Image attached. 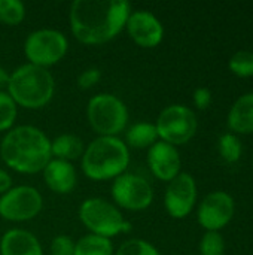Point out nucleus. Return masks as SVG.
<instances>
[{
    "label": "nucleus",
    "mask_w": 253,
    "mask_h": 255,
    "mask_svg": "<svg viewBox=\"0 0 253 255\" xmlns=\"http://www.w3.org/2000/svg\"><path fill=\"white\" fill-rule=\"evenodd\" d=\"M230 70L240 78L253 76V52L251 51L236 52L230 60Z\"/></svg>",
    "instance_id": "nucleus-25"
},
{
    "label": "nucleus",
    "mask_w": 253,
    "mask_h": 255,
    "mask_svg": "<svg viewBox=\"0 0 253 255\" xmlns=\"http://www.w3.org/2000/svg\"><path fill=\"white\" fill-rule=\"evenodd\" d=\"M67 49L69 40L66 34L55 28H37L24 42V54L28 63L45 69L60 63Z\"/></svg>",
    "instance_id": "nucleus-7"
},
{
    "label": "nucleus",
    "mask_w": 253,
    "mask_h": 255,
    "mask_svg": "<svg viewBox=\"0 0 253 255\" xmlns=\"http://www.w3.org/2000/svg\"><path fill=\"white\" fill-rule=\"evenodd\" d=\"M10 188H12V178H10V175L4 169H0V196L4 194Z\"/></svg>",
    "instance_id": "nucleus-30"
},
{
    "label": "nucleus",
    "mask_w": 253,
    "mask_h": 255,
    "mask_svg": "<svg viewBox=\"0 0 253 255\" xmlns=\"http://www.w3.org/2000/svg\"><path fill=\"white\" fill-rule=\"evenodd\" d=\"M219 152L228 163H237L242 157V143L233 133L222 134L219 137Z\"/></svg>",
    "instance_id": "nucleus-23"
},
{
    "label": "nucleus",
    "mask_w": 253,
    "mask_h": 255,
    "mask_svg": "<svg viewBox=\"0 0 253 255\" xmlns=\"http://www.w3.org/2000/svg\"><path fill=\"white\" fill-rule=\"evenodd\" d=\"M192 97H194V105L201 111L212 103V93L209 88H197Z\"/></svg>",
    "instance_id": "nucleus-29"
},
{
    "label": "nucleus",
    "mask_w": 253,
    "mask_h": 255,
    "mask_svg": "<svg viewBox=\"0 0 253 255\" xmlns=\"http://www.w3.org/2000/svg\"><path fill=\"white\" fill-rule=\"evenodd\" d=\"M85 151L84 140L72 133H64L57 136L54 140H51V154L52 158L64 160V161H75L82 157Z\"/></svg>",
    "instance_id": "nucleus-18"
},
{
    "label": "nucleus",
    "mask_w": 253,
    "mask_h": 255,
    "mask_svg": "<svg viewBox=\"0 0 253 255\" xmlns=\"http://www.w3.org/2000/svg\"><path fill=\"white\" fill-rule=\"evenodd\" d=\"M43 208V197L31 185H16L0 196V217L12 223L36 218Z\"/></svg>",
    "instance_id": "nucleus-9"
},
{
    "label": "nucleus",
    "mask_w": 253,
    "mask_h": 255,
    "mask_svg": "<svg viewBox=\"0 0 253 255\" xmlns=\"http://www.w3.org/2000/svg\"><path fill=\"white\" fill-rule=\"evenodd\" d=\"M197 200V185L189 173L180 172L169 187L164 194V206L170 217L182 220L191 214Z\"/></svg>",
    "instance_id": "nucleus-11"
},
{
    "label": "nucleus",
    "mask_w": 253,
    "mask_h": 255,
    "mask_svg": "<svg viewBox=\"0 0 253 255\" xmlns=\"http://www.w3.org/2000/svg\"><path fill=\"white\" fill-rule=\"evenodd\" d=\"M6 93L12 97L16 106L40 109L52 100L55 79L48 69L25 63L10 73Z\"/></svg>",
    "instance_id": "nucleus-4"
},
{
    "label": "nucleus",
    "mask_w": 253,
    "mask_h": 255,
    "mask_svg": "<svg viewBox=\"0 0 253 255\" xmlns=\"http://www.w3.org/2000/svg\"><path fill=\"white\" fill-rule=\"evenodd\" d=\"M228 126L242 134L253 133V93L242 96L234 103L228 115Z\"/></svg>",
    "instance_id": "nucleus-17"
},
{
    "label": "nucleus",
    "mask_w": 253,
    "mask_h": 255,
    "mask_svg": "<svg viewBox=\"0 0 253 255\" xmlns=\"http://www.w3.org/2000/svg\"><path fill=\"white\" fill-rule=\"evenodd\" d=\"M25 18V6L21 0H0V21L6 25H18Z\"/></svg>",
    "instance_id": "nucleus-21"
},
{
    "label": "nucleus",
    "mask_w": 253,
    "mask_h": 255,
    "mask_svg": "<svg viewBox=\"0 0 253 255\" xmlns=\"http://www.w3.org/2000/svg\"><path fill=\"white\" fill-rule=\"evenodd\" d=\"M234 217V200L228 193L215 191L204 197L198 208V223L207 232L224 229Z\"/></svg>",
    "instance_id": "nucleus-12"
},
{
    "label": "nucleus",
    "mask_w": 253,
    "mask_h": 255,
    "mask_svg": "<svg viewBox=\"0 0 253 255\" xmlns=\"http://www.w3.org/2000/svg\"><path fill=\"white\" fill-rule=\"evenodd\" d=\"M125 30L131 40L142 48H155L164 37V27L161 21L151 10L145 9L131 10Z\"/></svg>",
    "instance_id": "nucleus-13"
},
{
    "label": "nucleus",
    "mask_w": 253,
    "mask_h": 255,
    "mask_svg": "<svg viewBox=\"0 0 253 255\" xmlns=\"http://www.w3.org/2000/svg\"><path fill=\"white\" fill-rule=\"evenodd\" d=\"M51 255H75V241L67 235H58L49 247Z\"/></svg>",
    "instance_id": "nucleus-27"
},
{
    "label": "nucleus",
    "mask_w": 253,
    "mask_h": 255,
    "mask_svg": "<svg viewBox=\"0 0 253 255\" xmlns=\"http://www.w3.org/2000/svg\"><path fill=\"white\" fill-rule=\"evenodd\" d=\"M225 242L218 232H207L200 242L201 255H224Z\"/></svg>",
    "instance_id": "nucleus-26"
},
{
    "label": "nucleus",
    "mask_w": 253,
    "mask_h": 255,
    "mask_svg": "<svg viewBox=\"0 0 253 255\" xmlns=\"http://www.w3.org/2000/svg\"><path fill=\"white\" fill-rule=\"evenodd\" d=\"M18 106L6 91H0V131H9L16 121Z\"/></svg>",
    "instance_id": "nucleus-22"
},
{
    "label": "nucleus",
    "mask_w": 253,
    "mask_h": 255,
    "mask_svg": "<svg viewBox=\"0 0 253 255\" xmlns=\"http://www.w3.org/2000/svg\"><path fill=\"white\" fill-rule=\"evenodd\" d=\"M86 118L97 136H119L128 124V108L115 94L100 93L89 99Z\"/></svg>",
    "instance_id": "nucleus-6"
},
{
    "label": "nucleus",
    "mask_w": 253,
    "mask_h": 255,
    "mask_svg": "<svg viewBox=\"0 0 253 255\" xmlns=\"http://www.w3.org/2000/svg\"><path fill=\"white\" fill-rule=\"evenodd\" d=\"M0 157L12 170L24 175L43 172L52 160L51 140L36 126H16L6 131L0 143Z\"/></svg>",
    "instance_id": "nucleus-2"
},
{
    "label": "nucleus",
    "mask_w": 253,
    "mask_h": 255,
    "mask_svg": "<svg viewBox=\"0 0 253 255\" xmlns=\"http://www.w3.org/2000/svg\"><path fill=\"white\" fill-rule=\"evenodd\" d=\"M78 214L81 223L91 235L110 239L131 230V223L124 218L121 209L106 199H85L81 203Z\"/></svg>",
    "instance_id": "nucleus-5"
},
{
    "label": "nucleus",
    "mask_w": 253,
    "mask_h": 255,
    "mask_svg": "<svg viewBox=\"0 0 253 255\" xmlns=\"http://www.w3.org/2000/svg\"><path fill=\"white\" fill-rule=\"evenodd\" d=\"M101 79V72L100 69L97 67H89V69H85L84 72L79 73L78 76V85L82 88V90H89L92 88L95 84H98Z\"/></svg>",
    "instance_id": "nucleus-28"
},
{
    "label": "nucleus",
    "mask_w": 253,
    "mask_h": 255,
    "mask_svg": "<svg viewBox=\"0 0 253 255\" xmlns=\"http://www.w3.org/2000/svg\"><path fill=\"white\" fill-rule=\"evenodd\" d=\"M85 176L91 181H113L130 166V148L119 136H97L81 157Z\"/></svg>",
    "instance_id": "nucleus-3"
},
{
    "label": "nucleus",
    "mask_w": 253,
    "mask_h": 255,
    "mask_svg": "<svg viewBox=\"0 0 253 255\" xmlns=\"http://www.w3.org/2000/svg\"><path fill=\"white\" fill-rule=\"evenodd\" d=\"M113 244L107 238L85 235L75 242V255H113Z\"/></svg>",
    "instance_id": "nucleus-20"
},
{
    "label": "nucleus",
    "mask_w": 253,
    "mask_h": 255,
    "mask_svg": "<svg viewBox=\"0 0 253 255\" xmlns=\"http://www.w3.org/2000/svg\"><path fill=\"white\" fill-rule=\"evenodd\" d=\"M43 179L46 187L57 194H69L78 182V175L73 163L52 158L43 169Z\"/></svg>",
    "instance_id": "nucleus-15"
},
{
    "label": "nucleus",
    "mask_w": 253,
    "mask_h": 255,
    "mask_svg": "<svg viewBox=\"0 0 253 255\" xmlns=\"http://www.w3.org/2000/svg\"><path fill=\"white\" fill-rule=\"evenodd\" d=\"M131 4L127 0H75L69 10L73 36L85 45L115 39L127 24Z\"/></svg>",
    "instance_id": "nucleus-1"
},
{
    "label": "nucleus",
    "mask_w": 253,
    "mask_h": 255,
    "mask_svg": "<svg viewBox=\"0 0 253 255\" xmlns=\"http://www.w3.org/2000/svg\"><path fill=\"white\" fill-rule=\"evenodd\" d=\"M148 166L152 175L164 182L173 181L180 173V155L176 146L158 140L148 149Z\"/></svg>",
    "instance_id": "nucleus-14"
},
{
    "label": "nucleus",
    "mask_w": 253,
    "mask_h": 255,
    "mask_svg": "<svg viewBox=\"0 0 253 255\" xmlns=\"http://www.w3.org/2000/svg\"><path fill=\"white\" fill-rule=\"evenodd\" d=\"M252 166H253V158H252Z\"/></svg>",
    "instance_id": "nucleus-32"
},
{
    "label": "nucleus",
    "mask_w": 253,
    "mask_h": 255,
    "mask_svg": "<svg viewBox=\"0 0 253 255\" xmlns=\"http://www.w3.org/2000/svg\"><path fill=\"white\" fill-rule=\"evenodd\" d=\"M112 199L118 208L127 211H145L154 200L152 185L134 173H122L112 182Z\"/></svg>",
    "instance_id": "nucleus-10"
},
{
    "label": "nucleus",
    "mask_w": 253,
    "mask_h": 255,
    "mask_svg": "<svg viewBox=\"0 0 253 255\" xmlns=\"http://www.w3.org/2000/svg\"><path fill=\"white\" fill-rule=\"evenodd\" d=\"M9 76L10 73L6 69L0 67V91H6L7 84H9Z\"/></svg>",
    "instance_id": "nucleus-31"
},
{
    "label": "nucleus",
    "mask_w": 253,
    "mask_h": 255,
    "mask_svg": "<svg viewBox=\"0 0 253 255\" xmlns=\"http://www.w3.org/2000/svg\"><path fill=\"white\" fill-rule=\"evenodd\" d=\"M115 255H161L160 251L143 239H128L119 245Z\"/></svg>",
    "instance_id": "nucleus-24"
},
{
    "label": "nucleus",
    "mask_w": 253,
    "mask_h": 255,
    "mask_svg": "<svg viewBox=\"0 0 253 255\" xmlns=\"http://www.w3.org/2000/svg\"><path fill=\"white\" fill-rule=\"evenodd\" d=\"M0 255H43V250L31 232L10 229L0 239Z\"/></svg>",
    "instance_id": "nucleus-16"
},
{
    "label": "nucleus",
    "mask_w": 253,
    "mask_h": 255,
    "mask_svg": "<svg viewBox=\"0 0 253 255\" xmlns=\"http://www.w3.org/2000/svg\"><path fill=\"white\" fill-rule=\"evenodd\" d=\"M160 140L157 127L154 123H134L130 126L125 131V145L128 148H136V149H145L151 148L154 143Z\"/></svg>",
    "instance_id": "nucleus-19"
},
{
    "label": "nucleus",
    "mask_w": 253,
    "mask_h": 255,
    "mask_svg": "<svg viewBox=\"0 0 253 255\" xmlns=\"http://www.w3.org/2000/svg\"><path fill=\"white\" fill-rule=\"evenodd\" d=\"M197 117L185 105H170L161 111L157 118L155 127L160 140L173 146L189 142L197 131Z\"/></svg>",
    "instance_id": "nucleus-8"
}]
</instances>
